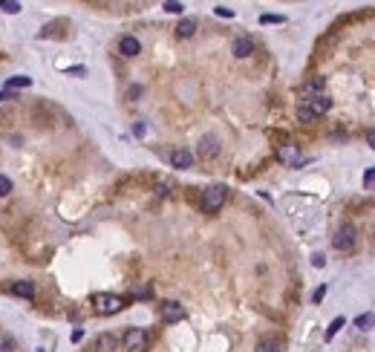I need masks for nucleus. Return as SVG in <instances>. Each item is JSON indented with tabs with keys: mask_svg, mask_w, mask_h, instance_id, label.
<instances>
[{
	"mask_svg": "<svg viewBox=\"0 0 375 352\" xmlns=\"http://www.w3.org/2000/svg\"><path fill=\"white\" fill-rule=\"evenodd\" d=\"M133 297H136V300H147V297H153V289L150 286H136V289H133Z\"/></svg>",
	"mask_w": 375,
	"mask_h": 352,
	"instance_id": "nucleus-19",
	"label": "nucleus"
},
{
	"mask_svg": "<svg viewBox=\"0 0 375 352\" xmlns=\"http://www.w3.org/2000/svg\"><path fill=\"white\" fill-rule=\"evenodd\" d=\"M121 343H124L127 352H144V346H147V332H144V329H127Z\"/></svg>",
	"mask_w": 375,
	"mask_h": 352,
	"instance_id": "nucleus-3",
	"label": "nucleus"
},
{
	"mask_svg": "<svg viewBox=\"0 0 375 352\" xmlns=\"http://www.w3.org/2000/svg\"><path fill=\"white\" fill-rule=\"evenodd\" d=\"M312 263H315L317 269H320V266H323V263H326V257H323V254H315V257H312Z\"/></svg>",
	"mask_w": 375,
	"mask_h": 352,
	"instance_id": "nucleus-29",
	"label": "nucleus"
},
{
	"mask_svg": "<svg viewBox=\"0 0 375 352\" xmlns=\"http://www.w3.org/2000/svg\"><path fill=\"white\" fill-rule=\"evenodd\" d=\"M375 323V315H361V317H355V326L358 329H369Z\"/></svg>",
	"mask_w": 375,
	"mask_h": 352,
	"instance_id": "nucleus-20",
	"label": "nucleus"
},
{
	"mask_svg": "<svg viewBox=\"0 0 375 352\" xmlns=\"http://www.w3.org/2000/svg\"><path fill=\"white\" fill-rule=\"evenodd\" d=\"M93 306L101 315H116V312L124 309V297H118V294H95Z\"/></svg>",
	"mask_w": 375,
	"mask_h": 352,
	"instance_id": "nucleus-2",
	"label": "nucleus"
},
{
	"mask_svg": "<svg viewBox=\"0 0 375 352\" xmlns=\"http://www.w3.org/2000/svg\"><path fill=\"white\" fill-rule=\"evenodd\" d=\"M323 294H326V286H320V289L315 292V303H320V300H323Z\"/></svg>",
	"mask_w": 375,
	"mask_h": 352,
	"instance_id": "nucleus-28",
	"label": "nucleus"
},
{
	"mask_svg": "<svg viewBox=\"0 0 375 352\" xmlns=\"http://www.w3.org/2000/svg\"><path fill=\"white\" fill-rule=\"evenodd\" d=\"M95 349L98 352H116L118 349V338L113 335V332H104V335H98V340H95Z\"/></svg>",
	"mask_w": 375,
	"mask_h": 352,
	"instance_id": "nucleus-10",
	"label": "nucleus"
},
{
	"mask_svg": "<svg viewBox=\"0 0 375 352\" xmlns=\"http://www.w3.org/2000/svg\"><path fill=\"white\" fill-rule=\"evenodd\" d=\"M366 141H369V147H372V150H375V127L369 130V133H366Z\"/></svg>",
	"mask_w": 375,
	"mask_h": 352,
	"instance_id": "nucleus-30",
	"label": "nucleus"
},
{
	"mask_svg": "<svg viewBox=\"0 0 375 352\" xmlns=\"http://www.w3.org/2000/svg\"><path fill=\"white\" fill-rule=\"evenodd\" d=\"M170 164H173V167H179V170H185V167H191V164H194V153L185 150V147H179V150L170 153Z\"/></svg>",
	"mask_w": 375,
	"mask_h": 352,
	"instance_id": "nucleus-9",
	"label": "nucleus"
},
{
	"mask_svg": "<svg viewBox=\"0 0 375 352\" xmlns=\"http://www.w3.org/2000/svg\"><path fill=\"white\" fill-rule=\"evenodd\" d=\"M283 21H286L283 15H263L260 18V24H283Z\"/></svg>",
	"mask_w": 375,
	"mask_h": 352,
	"instance_id": "nucleus-26",
	"label": "nucleus"
},
{
	"mask_svg": "<svg viewBox=\"0 0 375 352\" xmlns=\"http://www.w3.org/2000/svg\"><path fill=\"white\" fill-rule=\"evenodd\" d=\"M118 52H121L124 58H136V55L141 52L139 38H136V35H124L121 41H118Z\"/></svg>",
	"mask_w": 375,
	"mask_h": 352,
	"instance_id": "nucleus-5",
	"label": "nucleus"
},
{
	"mask_svg": "<svg viewBox=\"0 0 375 352\" xmlns=\"http://www.w3.org/2000/svg\"><path fill=\"white\" fill-rule=\"evenodd\" d=\"M12 294H15V297L29 300V297H35V286H32L29 280H18V283H12Z\"/></svg>",
	"mask_w": 375,
	"mask_h": 352,
	"instance_id": "nucleus-14",
	"label": "nucleus"
},
{
	"mask_svg": "<svg viewBox=\"0 0 375 352\" xmlns=\"http://www.w3.org/2000/svg\"><path fill=\"white\" fill-rule=\"evenodd\" d=\"M164 12L179 15V12H182V3H179V0H164Z\"/></svg>",
	"mask_w": 375,
	"mask_h": 352,
	"instance_id": "nucleus-22",
	"label": "nucleus"
},
{
	"mask_svg": "<svg viewBox=\"0 0 375 352\" xmlns=\"http://www.w3.org/2000/svg\"><path fill=\"white\" fill-rule=\"evenodd\" d=\"M3 98H9V95H6V93H0V101H3Z\"/></svg>",
	"mask_w": 375,
	"mask_h": 352,
	"instance_id": "nucleus-35",
	"label": "nucleus"
},
{
	"mask_svg": "<svg viewBox=\"0 0 375 352\" xmlns=\"http://www.w3.org/2000/svg\"><path fill=\"white\" fill-rule=\"evenodd\" d=\"M29 84H32V78H29V75H15V78H9V81H6V87H9V90H26Z\"/></svg>",
	"mask_w": 375,
	"mask_h": 352,
	"instance_id": "nucleus-16",
	"label": "nucleus"
},
{
	"mask_svg": "<svg viewBox=\"0 0 375 352\" xmlns=\"http://www.w3.org/2000/svg\"><path fill=\"white\" fill-rule=\"evenodd\" d=\"M9 191H12V182H9V176L0 173V197H6Z\"/></svg>",
	"mask_w": 375,
	"mask_h": 352,
	"instance_id": "nucleus-25",
	"label": "nucleus"
},
{
	"mask_svg": "<svg viewBox=\"0 0 375 352\" xmlns=\"http://www.w3.org/2000/svg\"><path fill=\"white\" fill-rule=\"evenodd\" d=\"M12 349H15L12 338H9V335H0V352H12Z\"/></svg>",
	"mask_w": 375,
	"mask_h": 352,
	"instance_id": "nucleus-24",
	"label": "nucleus"
},
{
	"mask_svg": "<svg viewBox=\"0 0 375 352\" xmlns=\"http://www.w3.org/2000/svg\"><path fill=\"white\" fill-rule=\"evenodd\" d=\"M194 32H197V21H194V18H182L179 26H176V35H179V38H191Z\"/></svg>",
	"mask_w": 375,
	"mask_h": 352,
	"instance_id": "nucleus-15",
	"label": "nucleus"
},
{
	"mask_svg": "<svg viewBox=\"0 0 375 352\" xmlns=\"http://www.w3.org/2000/svg\"><path fill=\"white\" fill-rule=\"evenodd\" d=\"M84 72H87L84 67H72V70H70V75H84Z\"/></svg>",
	"mask_w": 375,
	"mask_h": 352,
	"instance_id": "nucleus-34",
	"label": "nucleus"
},
{
	"mask_svg": "<svg viewBox=\"0 0 375 352\" xmlns=\"http://www.w3.org/2000/svg\"><path fill=\"white\" fill-rule=\"evenodd\" d=\"M162 317L167 320V323H176V320L185 317V309L176 303V300H167V303H162Z\"/></svg>",
	"mask_w": 375,
	"mask_h": 352,
	"instance_id": "nucleus-8",
	"label": "nucleus"
},
{
	"mask_svg": "<svg viewBox=\"0 0 375 352\" xmlns=\"http://www.w3.org/2000/svg\"><path fill=\"white\" fill-rule=\"evenodd\" d=\"M217 15H220V18H231L234 12H231V9H217Z\"/></svg>",
	"mask_w": 375,
	"mask_h": 352,
	"instance_id": "nucleus-32",
	"label": "nucleus"
},
{
	"mask_svg": "<svg viewBox=\"0 0 375 352\" xmlns=\"http://www.w3.org/2000/svg\"><path fill=\"white\" fill-rule=\"evenodd\" d=\"M332 246L338 248V251H352V246H355V228L349 223L340 225L338 231H335V237H332Z\"/></svg>",
	"mask_w": 375,
	"mask_h": 352,
	"instance_id": "nucleus-4",
	"label": "nucleus"
},
{
	"mask_svg": "<svg viewBox=\"0 0 375 352\" xmlns=\"http://www.w3.org/2000/svg\"><path fill=\"white\" fill-rule=\"evenodd\" d=\"M0 12L18 15V12H21V3H18V0H0Z\"/></svg>",
	"mask_w": 375,
	"mask_h": 352,
	"instance_id": "nucleus-18",
	"label": "nucleus"
},
{
	"mask_svg": "<svg viewBox=\"0 0 375 352\" xmlns=\"http://www.w3.org/2000/svg\"><path fill=\"white\" fill-rule=\"evenodd\" d=\"M323 87H326V78H312V81H306L303 87H300V98L303 101H309V98H315V95H320L323 93Z\"/></svg>",
	"mask_w": 375,
	"mask_h": 352,
	"instance_id": "nucleus-6",
	"label": "nucleus"
},
{
	"mask_svg": "<svg viewBox=\"0 0 375 352\" xmlns=\"http://www.w3.org/2000/svg\"><path fill=\"white\" fill-rule=\"evenodd\" d=\"M363 185H369V188L375 185V167H369V170L363 173Z\"/></svg>",
	"mask_w": 375,
	"mask_h": 352,
	"instance_id": "nucleus-27",
	"label": "nucleus"
},
{
	"mask_svg": "<svg viewBox=\"0 0 375 352\" xmlns=\"http://www.w3.org/2000/svg\"><path fill=\"white\" fill-rule=\"evenodd\" d=\"M81 338H84V329H75V332H72V343H78Z\"/></svg>",
	"mask_w": 375,
	"mask_h": 352,
	"instance_id": "nucleus-31",
	"label": "nucleus"
},
{
	"mask_svg": "<svg viewBox=\"0 0 375 352\" xmlns=\"http://www.w3.org/2000/svg\"><path fill=\"white\" fill-rule=\"evenodd\" d=\"M231 52H234L237 58H248V55L254 52V44H251V38H237L234 44H231Z\"/></svg>",
	"mask_w": 375,
	"mask_h": 352,
	"instance_id": "nucleus-12",
	"label": "nucleus"
},
{
	"mask_svg": "<svg viewBox=\"0 0 375 352\" xmlns=\"http://www.w3.org/2000/svg\"><path fill=\"white\" fill-rule=\"evenodd\" d=\"M277 159H280L283 164L303 162V156H300V150H297V144H280V147H277Z\"/></svg>",
	"mask_w": 375,
	"mask_h": 352,
	"instance_id": "nucleus-7",
	"label": "nucleus"
},
{
	"mask_svg": "<svg viewBox=\"0 0 375 352\" xmlns=\"http://www.w3.org/2000/svg\"><path fill=\"white\" fill-rule=\"evenodd\" d=\"M315 113H312V107L309 104H300L297 107V121H303V124H312V121H315Z\"/></svg>",
	"mask_w": 375,
	"mask_h": 352,
	"instance_id": "nucleus-17",
	"label": "nucleus"
},
{
	"mask_svg": "<svg viewBox=\"0 0 375 352\" xmlns=\"http://www.w3.org/2000/svg\"><path fill=\"white\" fill-rule=\"evenodd\" d=\"M220 153V141L214 139V136H205V139L200 141V156L202 159H214Z\"/></svg>",
	"mask_w": 375,
	"mask_h": 352,
	"instance_id": "nucleus-11",
	"label": "nucleus"
},
{
	"mask_svg": "<svg viewBox=\"0 0 375 352\" xmlns=\"http://www.w3.org/2000/svg\"><path fill=\"white\" fill-rule=\"evenodd\" d=\"M156 194H159V197H167V185H164V182H162V185L156 188Z\"/></svg>",
	"mask_w": 375,
	"mask_h": 352,
	"instance_id": "nucleus-33",
	"label": "nucleus"
},
{
	"mask_svg": "<svg viewBox=\"0 0 375 352\" xmlns=\"http://www.w3.org/2000/svg\"><path fill=\"white\" fill-rule=\"evenodd\" d=\"M225 197H228V191H225L223 185H214V188H208L205 194H202V211H205V214H217L220 208H223Z\"/></svg>",
	"mask_w": 375,
	"mask_h": 352,
	"instance_id": "nucleus-1",
	"label": "nucleus"
},
{
	"mask_svg": "<svg viewBox=\"0 0 375 352\" xmlns=\"http://www.w3.org/2000/svg\"><path fill=\"white\" fill-rule=\"evenodd\" d=\"M343 323H346V320H343V317H335V320H332V323H329V329H326V338H335V335H338V329L343 326Z\"/></svg>",
	"mask_w": 375,
	"mask_h": 352,
	"instance_id": "nucleus-21",
	"label": "nucleus"
},
{
	"mask_svg": "<svg viewBox=\"0 0 375 352\" xmlns=\"http://www.w3.org/2000/svg\"><path fill=\"white\" fill-rule=\"evenodd\" d=\"M306 104L312 107V113H315V116H323V113H326L329 107H332V101H329V95H315V98H309V101H306Z\"/></svg>",
	"mask_w": 375,
	"mask_h": 352,
	"instance_id": "nucleus-13",
	"label": "nucleus"
},
{
	"mask_svg": "<svg viewBox=\"0 0 375 352\" xmlns=\"http://www.w3.org/2000/svg\"><path fill=\"white\" fill-rule=\"evenodd\" d=\"M277 349H280L277 340H263V343L257 346V352H277Z\"/></svg>",
	"mask_w": 375,
	"mask_h": 352,
	"instance_id": "nucleus-23",
	"label": "nucleus"
}]
</instances>
